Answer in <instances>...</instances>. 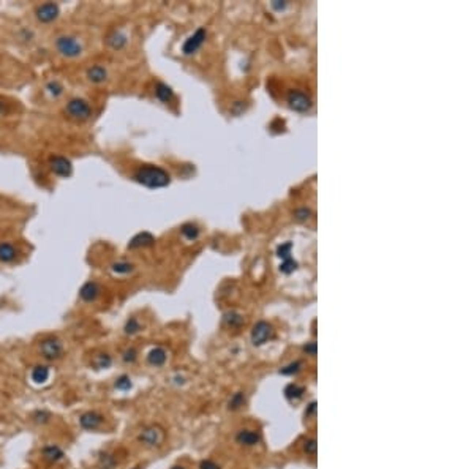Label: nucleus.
I'll return each instance as SVG.
<instances>
[{
    "mask_svg": "<svg viewBox=\"0 0 474 469\" xmlns=\"http://www.w3.org/2000/svg\"><path fill=\"white\" fill-rule=\"evenodd\" d=\"M133 180L147 188H163L171 184V176L160 166L144 164L133 172Z\"/></svg>",
    "mask_w": 474,
    "mask_h": 469,
    "instance_id": "obj_1",
    "label": "nucleus"
},
{
    "mask_svg": "<svg viewBox=\"0 0 474 469\" xmlns=\"http://www.w3.org/2000/svg\"><path fill=\"white\" fill-rule=\"evenodd\" d=\"M56 49L59 51L60 56L67 59H76L82 54L84 46L81 40L74 37V35H60L56 40Z\"/></svg>",
    "mask_w": 474,
    "mask_h": 469,
    "instance_id": "obj_2",
    "label": "nucleus"
},
{
    "mask_svg": "<svg viewBox=\"0 0 474 469\" xmlns=\"http://www.w3.org/2000/svg\"><path fill=\"white\" fill-rule=\"evenodd\" d=\"M38 351L41 354L43 359H46L49 362H54L64 357L65 347H64V341L57 336H46L43 338L38 344Z\"/></svg>",
    "mask_w": 474,
    "mask_h": 469,
    "instance_id": "obj_3",
    "label": "nucleus"
},
{
    "mask_svg": "<svg viewBox=\"0 0 474 469\" xmlns=\"http://www.w3.org/2000/svg\"><path fill=\"white\" fill-rule=\"evenodd\" d=\"M65 114L71 120L85 122L92 117V106L84 98H71L65 106Z\"/></svg>",
    "mask_w": 474,
    "mask_h": 469,
    "instance_id": "obj_4",
    "label": "nucleus"
},
{
    "mask_svg": "<svg viewBox=\"0 0 474 469\" xmlns=\"http://www.w3.org/2000/svg\"><path fill=\"white\" fill-rule=\"evenodd\" d=\"M137 439L147 447H160V446H163V442H165V439H166V433L160 425H149V427H145L139 433Z\"/></svg>",
    "mask_w": 474,
    "mask_h": 469,
    "instance_id": "obj_5",
    "label": "nucleus"
},
{
    "mask_svg": "<svg viewBox=\"0 0 474 469\" xmlns=\"http://www.w3.org/2000/svg\"><path fill=\"white\" fill-rule=\"evenodd\" d=\"M49 168L57 177H70L73 174V163L62 155H53L49 158Z\"/></svg>",
    "mask_w": 474,
    "mask_h": 469,
    "instance_id": "obj_6",
    "label": "nucleus"
},
{
    "mask_svg": "<svg viewBox=\"0 0 474 469\" xmlns=\"http://www.w3.org/2000/svg\"><path fill=\"white\" fill-rule=\"evenodd\" d=\"M205 37H207V32H205L204 27H200L193 35H190V37L185 40V43L182 45V52H184L185 56L195 54V52L200 51L201 46L204 45Z\"/></svg>",
    "mask_w": 474,
    "mask_h": 469,
    "instance_id": "obj_7",
    "label": "nucleus"
},
{
    "mask_svg": "<svg viewBox=\"0 0 474 469\" xmlns=\"http://www.w3.org/2000/svg\"><path fill=\"white\" fill-rule=\"evenodd\" d=\"M79 427L85 431H95L101 428L103 422H105V417L103 414H100L98 411H85L79 415Z\"/></svg>",
    "mask_w": 474,
    "mask_h": 469,
    "instance_id": "obj_8",
    "label": "nucleus"
},
{
    "mask_svg": "<svg viewBox=\"0 0 474 469\" xmlns=\"http://www.w3.org/2000/svg\"><path fill=\"white\" fill-rule=\"evenodd\" d=\"M288 103L297 112H305L312 108V98L308 97V93L302 90H291L288 93Z\"/></svg>",
    "mask_w": 474,
    "mask_h": 469,
    "instance_id": "obj_9",
    "label": "nucleus"
},
{
    "mask_svg": "<svg viewBox=\"0 0 474 469\" xmlns=\"http://www.w3.org/2000/svg\"><path fill=\"white\" fill-rule=\"evenodd\" d=\"M60 14V8L57 3H53V2H48V3H41L35 8V16L37 19L43 24H49L56 21Z\"/></svg>",
    "mask_w": 474,
    "mask_h": 469,
    "instance_id": "obj_10",
    "label": "nucleus"
},
{
    "mask_svg": "<svg viewBox=\"0 0 474 469\" xmlns=\"http://www.w3.org/2000/svg\"><path fill=\"white\" fill-rule=\"evenodd\" d=\"M41 458L49 465H57L65 460V450L57 444H48L41 449Z\"/></svg>",
    "mask_w": 474,
    "mask_h": 469,
    "instance_id": "obj_11",
    "label": "nucleus"
},
{
    "mask_svg": "<svg viewBox=\"0 0 474 469\" xmlns=\"http://www.w3.org/2000/svg\"><path fill=\"white\" fill-rule=\"evenodd\" d=\"M272 335H273L272 326H269L267 323H264V321H261V323H258V324L253 327L252 341H253V344H256V346H261V344H264L267 340H269V338H272Z\"/></svg>",
    "mask_w": 474,
    "mask_h": 469,
    "instance_id": "obj_12",
    "label": "nucleus"
},
{
    "mask_svg": "<svg viewBox=\"0 0 474 469\" xmlns=\"http://www.w3.org/2000/svg\"><path fill=\"white\" fill-rule=\"evenodd\" d=\"M101 295V286L97 281H87L81 286L79 289V299L85 303H92L95 302Z\"/></svg>",
    "mask_w": 474,
    "mask_h": 469,
    "instance_id": "obj_13",
    "label": "nucleus"
},
{
    "mask_svg": "<svg viewBox=\"0 0 474 469\" xmlns=\"http://www.w3.org/2000/svg\"><path fill=\"white\" fill-rule=\"evenodd\" d=\"M51 378V367L49 365H35L30 371V381L35 386L46 384Z\"/></svg>",
    "mask_w": 474,
    "mask_h": 469,
    "instance_id": "obj_14",
    "label": "nucleus"
},
{
    "mask_svg": "<svg viewBox=\"0 0 474 469\" xmlns=\"http://www.w3.org/2000/svg\"><path fill=\"white\" fill-rule=\"evenodd\" d=\"M85 77L92 84H101L108 79V69L103 65H93L85 71Z\"/></svg>",
    "mask_w": 474,
    "mask_h": 469,
    "instance_id": "obj_15",
    "label": "nucleus"
},
{
    "mask_svg": "<svg viewBox=\"0 0 474 469\" xmlns=\"http://www.w3.org/2000/svg\"><path fill=\"white\" fill-rule=\"evenodd\" d=\"M153 243H155V237L150 232L144 231V232L136 234V236L128 242V248L136 250V248H142V247H150V245H153Z\"/></svg>",
    "mask_w": 474,
    "mask_h": 469,
    "instance_id": "obj_16",
    "label": "nucleus"
},
{
    "mask_svg": "<svg viewBox=\"0 0 474 469\" xmlns=\"http://www.w3.org/2000/svg\"><path fill=\"white\" fill-rule=\"evenodd\" d=\"M18 258V248L10 242H0V263L10 264Z\"/></svg>",
    "mask_w": 474,
    "mask_h": 469,
    "instance_id": "obj_17",
    "label": "nucleus"
},
{
    "mask_svg": "<svg viewBox=\"0 0 474 469\" xmlns=\"http://www.w3.org/2000/svg\"><path fill=\"white\" fill-rule=\"evenodd\" d=\"M166 360H168V352L163 349V347H153L147 354V362L152 367H161V365L166 363Z\"/></svg>",
    "mask_w": 474,
    "mask_h": 469,
    "instance_id": "obj_18",
    "label": "nucleus"
},
{
    "mask_svg": "<svg viewBox=\"0 0 474 469\" xmlns=\"http://www.w3.org/2000/svg\"><path fill=\"white\" fill-rule=\"evenodd\" d=\"M90 365L95 370H108L113 365V357L108 352H97L92 357Z\"/></svg>",
    "mask_w": 474,
    "mask_h": 469,
    "instance_id": "obj_19",
    "label": "nucleus"
},
{
    "mask_svg": "<svg viewBox=\"0 0 474 469\" xmlns=\"http://www.w3.org/2000/svg\"><path fill=\"white\" fill-rule=\"evenodd\" d=\"M106 43H108V45L113 48V49H122V48L127 45V43H128V38H127V35H125L124 32L114 30V32H111V33L108 35Z\"/></svg>",
    "mask_w": 474,
    "mask_h": 469,
    "instance_id": "obj_20",
    "label": "nucleus"
},
{
    "mask_svg": "<svg viewBox=\"0 0 474 469\" xmlns=\"http://www.w3.org/2000/svg\"><path fill=\"white\" fill-rule=\"evenodd\" d=\"M261 439V436L258 434L256 431H252V430H244L237 434V442L239 444H244V446H255L258 444Z\"/></svg>",
    "mask_w": 474,
    "mask_h": 469,
    "instance_id": "obj_21",
    "label": "nucleus"
},
{
    "mask_svg": "<svg viewBox=\"0 0 474 469\" xmlns=\"http://www.w3.org/2000/svg\"><path fill=\"white\" fill-rule=\"evenodd\" d=\"M155 97L163 103H168L172 100V97H174V92H172V89L168 84L158 82L157 85H155Z\"/></svg>",
    "mask_w": 474,
    "mask_h": 469,
    "instance_id": "obj_22",
    "label": "nucleus"
},
{
    "mask_svg": "<svg viewBox=\"0 0 474 469\" xmlns=\"http://www.w3.org/2000/svg\"><path fill=\"white\" fill-rule=\"evenodd\" d=\"M30 420L35 425H48L51 420H53V414H51L48 409H35L30 414Z\"/></svg>",
    "mask_w": 474,
    "mask_h": 469,
    "instance_id": "obj_23",
    "label": "nucleus"
},
{
    "mask_svg": "<svg viewBox=\"0 0 474 469\" xmlns=\"http://www.w3.org/2000/svg\"><path fill=\"white\" fill-rule=\"evenodd\" d=\"M180 234H182L187 240H196L198 236H200V228L193 223H185L182 228H180Z\"/></svg>",
    "mask_w": 474,
    "mask_h": 469,
    "instance_id": "obj_24",
    "label": "nucleus"
},
{
    "mask_svg": "<svg viewBox=\"0 0 474 469\" xmlns=\"http://www.w3.org/2000/svg\"><path fill=\"white\" fill-rule=\"evenodd\" d=\"M141 329H142V326H141V323H139V319L133 316V318H128V319H127V323H125V326H124V332H125L127 335H136V334L141 332Z\"/></svg>",
    "mask_w": 474,
    "mask_h": 469,
    "instance_id": "obj_25",
    "label": "nucleus"
},
{
    "mask_svg": "<svg viewBox=\"0 0 474 469\" xmlns=\"http://www.w3.org/2000/svg\"><path fill=\"white\" fill-rule=\"evenodd\" d=\"M111 270L117 275H128L135 270V266L130 263H125V261H120V263H114L111 266Z\"/></svg>",
    "mask_w": 474,
    "mask_h": 469,
    "instance_id": "obj_26",
    "label": "nucleus"
},
{
    "mask_svg": "<svg viewBox=\"0 0 474 469\" xmlns=\"http://www.w3.org/2000/svg\"><path fill=\"white\" fill-rule=\"evenodd\" d=\"M46 92L51 98H59L60 95L64 93V85L60 84L59 81H49L46 84Z\"/></svg>",
    "mask_w": 474,
    "mask_h": 469,
    "instance_id": "obj_27",
    "label": "nucleus"
},
{
    "mask_svg": "<svg viewBox=\"0 0 474 469\" xmlns=\"http://www.w3.org/2000/svg\"><path fill=\"white\" fill-rule=\"evenodd\" d=\"M114 386H116V389H117V390H122V392H127V390H130V389L133 387V382H132L130 376L122 375V376H119V378L116 379Z\"/></svg>",
    "mask_w": 474,
    "mask_h": 469,
    "instance_id": "obj_28",
    "label": "nucleus"
},
{
    "mask_svg": "<svg viewBox=\"0 0 474 469\" xmlns=\"http://www.w3.org/2000/svg\"><path fill=\"white\" fill-rule=\"evenodd\" d=\"M302 394H304V387H299L296 384H291L284 389V395H286L288 400H297L302 397Z\"/></svg>",
    "mask_w": 474,
    "mask_h": 469,
    "instance_id": "obj_29",
    "label": "nucleus"
},
{
    "mask_svg": "<svg viewBox=\"0 0 474 469\" xmlns=\"http://www.w3.org/2000/svg\"><path fill=\"white\" fill-rule=\"evenodd\" d=\"M242 323H244V318L237 315V313H228V315H225V324L228 327L234 329V327H239Z\"/></svg>",
    "mask_w": 474,
    "mask_h": 469,
    "instance_id": "obj_30",
    "label": "nucleus"
},
{
    "mask_svg": "<svg viewBox=\"0 0 474 469\" xmlns=\"http://www.w3.org/2000/svg\"><path fill=\"white\" fill-rule=\"evenodd\" d=\"M297 268V263L292 258H288V259H284L283 263L280 264V270L283 272V273H291V272H294Z\"/></svg>",
    "mask_w": 474,
    "mask_h": 469,
    "instance_id": "obj_31",
    "label": "nucleus"
},
{
    "mask_svg": "<svg viewBox=\"0 0 474 469\" xmlns=\"http://www.w3.org/2000/svg\"><path fill=\"white\" fill-rule=\"evenodd\" d=\"M291 248H292V243L291 242H286V243H281V245L277 248V255L284 261L291 258Z\"/></svg>",
    "mask_w": 474,
    "mask_h": 469,
    "instance_id": "obj_32",
    "label": "nucleus"
},
{
    "mask_svg": "<svg viewBox=\"0 0 474 469\" xmlns=\"http://www.w3.org/2000/svg\"><path fill=\"white\" fill-rule=\"evenodd\" d=\"M136 359H137V351L135 349V347H128V349L122 354V360L125 363H133Z\"/></svg>",
    "mask_w": 474,
    "mask_h": 469,
    "instance_id": "obj_33",
    "label": "nucleus"
},
{
    "mask_svg": "<svg viewBox=\"0 0 474 469\" xmlns=\"http://www.w3.org/2000/svg\"><path fill=\"white\" fill-rule=\"evenodd\" d=\"M294 215H296V218H297V220L305 221V220H308V218H310V216H312V210H310V208H307V207H304V208H297Z\"/></svg>",
    "mask_w": 474,
    "mask_h": 469,
    "instance_id": "obj_34",
    "label": "nucleus"
},
{
    "mask_svg": "<svg viewBox=\"0 0 474 469\" xmlns=\"http://www.w3.org/2000/svg\"><path fill=\"white\" fill-rule=\"evenodd\" d=\"M244 402H245L244 395H242V394H236V395H234V398L231 400L229 406L232 407V409H236V407H240V406H242V404H244Z\"/></svg>",
    "mask_w": 474,
    "mask_h": 469,
    "instance_id": "obj_35",
    "label": "nucleus"
},
{
    "mask_svg": "<svg viewBox=\"0 0 474 469\" xmlns=\"http://www.w3.org/2000/svg\"><path fill=\"white\" fill-rule=\"evenodd\" d=\"M299 367H300V363H299V362L291 363L289 367H286L284 370H281V373H283V375H292V373H296V371L299 370Z\"/></svg>",
    "mask_w": 474,
    "mask_h": 469,
    "instance_id": "obj_36",
    "label": "nucleus"
},
{
    "mask_svg": "<svg viewBox=\"0 0 474 469\" xmlns=\"http://www.w3.org/2000/svg\"><path fill=\"white\" fill-rule=\"evenodd\" d=\"M305 452L307 454H315L316 452V441L315 439H310L305 442Z\"/></svg>",
    "mask_w": 474,
    "mask_h": 469,
    "instance_id": "obj_37",
    "label": "nucleus"
},
{
    "mask_svg": "<svg viewBox=\"0 0 474 469\" xmlns=\"http://www.w3.org/2000/svg\"><path fill=\"white\" fill-rule=\"evenodd\" d=\"M200 468H201V469H220V466H218L217 463L210 462V460H204Z\"/></svg>",
    "mask_w": 474,
    "mask_h": 469,
    "instance_id": "obj_38",
    "label": "nucleus"
},
{
    "mask_svg": "<svg viewBox=\"0 0 474 469\" xmlns=\"http://www.w3.org/2000/svg\"><path fill=\"white\" fill-rule=\"evenodd\" d=\"M305 352H307V354L315 355V352H316V344H315V343H312V344L305 346Z\"/></svg>",
    "mask_w": 474,
    "mask_h": 469,
    "instance_id": "obj_39",
    "label": "nucleus"
},
{
    "mask_svg": "<svg viewBox=\"0 0 474 469\" xmlns=\"http://www.w3.org/2000/svg\"><path fill=\"white\" fill-rule=\"evenodd\" d=\"M272 6L275 8V10H283V8L286 6V3H284V2H281V3L280 2H272Z\"/></svg>",
    "mask_w": 474,
    "mask_h": 469,
    "instance_id": "obj_40",
    "label": "nucleus"
},
{
    "mask_svg": "<svg viewBox=\"0 0 474 469\" xmlns=\"http://www.w3.org/2000/svg\"><path fill=\"white\" fill-rule=\"evenodd\" d=\"M3 111V103H2V100H0V112Z\"/></svg>",
    "mask_w": 474,
    "mask_h": 469,
    "instance_id": "obj_41",
    "label": "nucleus"
},
{
    "mask_svg": "<svg viewBox=\"0 0 474 469\" xmlns=\"http://www.w3.org/2000/svg\"><path fill=\"white\" fill-rule=\"evenodd\" d=\"M172 469H185V468H182V466H174Z\"/></svg>",
    "mask_w": 474,
    "mask_h": 469,
    "instance_id": "obj_42",
    "label": "nucleus"
},
{
    "mask_svg": "<svg viewBox=\"0 0 474 469\" xmlns=\"http://www.w3.org/2000/svg\"><path fill=\"white\" fill-rule=\"evenodd\" d=\"M101 469H105V468H101Z\"/></svg>",
    "mask_w": 474,
    "mask_h": 469,
    "instance_id": "obj_43",
    "label": "nucleus"
},
{
    "mask_svg": "<svg viewBox=\"0 0 474 469\" xmlns=\"http://www.w3.org/2000/svg\"><path fill=\"white\" fill-rule=\"evenodd\" d=\"M135 469H137V468H135Z\"/></svg>",
    "mask_w": 474,
    "mask_h": 469,
    "instance_id": "obj_44",
    "label": "nucleus"
}]
</instances>
